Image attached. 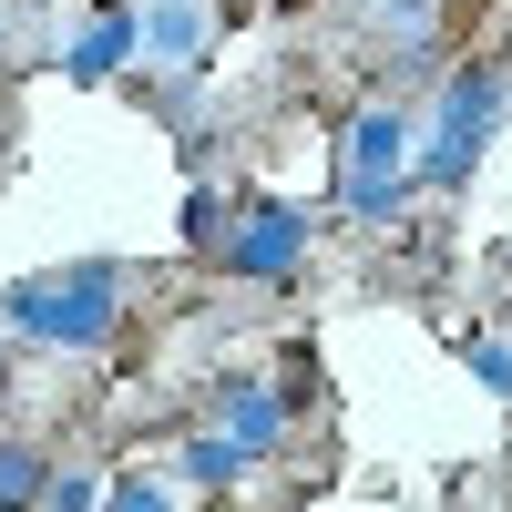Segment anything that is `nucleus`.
Segmentation results:
<instances>
[{
  "mask_svg": "<svg viewBox=\"0 0 512 512\" xmlns=\"http://www.w3.org/2000/svg\"><path fill=\"white\" fill-rule=\"evenodd\" d=\"M0 41H11V0H0Z\"/></svg>",
  "mask_w": 512,
  "mask_h": 512,
  "instance_id": "nucleus-15",
  "label": "nucleus"
},
{
  "mask_svg": "<svg viewBox=\"0 0 512 512\" xmlns=\"http://www.w3.org/2000/svg\"><path fill=\"white\" fill-rule=\"evenodd\" d=\"M379 11H400V21H410V31H420V11H431V0H379Z\"/></svg>",
  "mask_w": 512,
  "mask_h": 512,
  "instance_id": "nucleus-14",
  "label": "nucleus"
},
{
  "mask_svg": "<svg viewBox=\"0 0 512 512\" xmlns=\"http://www.w3.org/2000/svg\"><path fill=\"white\" fill-rule=\"evenodd\" d=\"M103 512H175V492H164L154 472H123V482L103 492Z\"/></svg>",
  "mask_w": 512,
  "mask_h": 512,
  "instance_id": "nucleus-13",
  "label": "nucleus"
},
{
  "mask_svg": "<svg viewBox=\"0 0 512 512\" xmlns=\"http://www.w3.org/2000/svg\"><path fill=\"white\" fill-rule=\"evenodd\" d=\"M144 62H164V72H195L205 62V41H216V11L205 0H144Z\"/></svg>",
  "mask_w": 512,
  "mask_h": 512,
  "instance_id": "nucleus-6",
  "label": "nucleus"
},
{
  "mask_svg": "<svg viewBox=\"0 0 512 512\" xmlns=\"http://www.w3.org/2000/svg\"><path fill=\"white\" fill-rule=\"evenodd\" d=\"M103 472H52V492H41V512H103Z\"/></svg>",
  "mask_w": 512,
  "mask_h": 512,
  "instance_id": "nucleus-12",
  "label": "nucleus"
},
{
  "mask_svg": "<svg viewBox=\"0 0 512 512\" xmlns=\"http://www.w3.org/2000/svg\"><path fill=\"white\" fill-rule=\"evenodd\" d=\"M123 318V267L113 256H82V267H52V277H21L0 297V328L31 338V349H103Z\"/></svg>",
  "mask_w": 512,
  "mask_h": 512,
  "instance_id": "nucleus-1",
  "label": "nucleus"
},
{
  "mask_svg": "<svg viewBox=\"0 0 512 512\" xmlns=\"http://www.w3.org/2000/svg\"><path fill=\"white\" fill-rule=\"evenodd\" d=\"M134 52H144V21H134V11H113V0H103V11H93V21L72 31L62 72H72V82H113V72L134 62Z\"/></svg>",
  "mask_w": 512,
  "mask_h": 512,
  "instance_id": "nucleus-7",
  "label": "nucleus"
},
{
  "mask_svg": "<svg viewBox=\"0 0 512 512\" xmlns=\"http://www.w3.org/2000/svg\"><path fill=\"white\" fill-rule=\"evenodd\" d=\"M492 134H502V62H461L431 103V134H420V185H441V195L472 185Z\"/></svg>",
  "mask_w": 512,
  "mask_h": 512,
  "instance_id": "nucleus-3",
  "label": "nucleus"
},
{
  "mask_svg": "<svg viewBox=\"0 0 512 512\" xmlns=\"http://www.w3.org/2000/svg\"><path fill=\"white\" fill-rule=\"evenodd\" d=\"M226 226H236V205H226L216 185H195V195H185V246L216 256V246H226Z\"/></svg>",
  "mask_w": 512,
  "mask_h": 512,
  "instance_id": "nucleus-10",
  "label": "nucleus"
},
{
  "mask_svg": "<svg viewBox=\"0 0 512 512\" xmlns=\"http://www.w3.org/2000/svg\"><path fill=\"white\" fill-rule=\"evenodd\" d=\"M246 441H226V431H195L185 441V482H205V492H226V482H246Z\"/></svg>",
  "mask_w": 512,
  "mask_h": 512,
  "instance_id": "nucleus-9",
  "label": "nucleus"
},
{
  "mask_svg": "<svg viewBox=\"0 0 512 512\" xmlns=\"http://www.w3.org/2000/svg\"><path fill=\"white\" fill-rule=\"evenodd\" d=\"M216 256H226V277H246V287H287L297 267H308V216L277 205V195H246Z\"/></svg>",
  "mask_w": 512,
  "mask_h": 512,
  "instance_id": "nucleus-4",
  "label": "nucleus"
},
{
  "mask_svg": "<svg viewBox=\"0 0 512 512\" xmlns=\"http://www.w3.org/2000/svg\"><path fill=\"white\" fill-rule=\"evenodd\" d=\"M287 420H297V400H287V390H267V379H246V369H226V379H216V431H226V441H246L256 461L287 441Z\"/></svg>",
  "mask_w": 512,
  "mask_h": 512,
  "instance_id": "nucleus-5",
  "label": "nucleus"
},
{
  "mask_svg": "<svg viewBox=\"0 0 512 512\" xmlns=\"http://www.w3.org/2000/svg\"><path fill=\"white\" fill-rule=\"evenodd\" d=\"M461 359H472V379H482L492 400H512V338H492V328H482V338H461Z\"/></svg>",
  "mask_w": 512,
  "mask_h": 512,
  "instance_id": "nucleus-11",
  "label": "nucleus"
},
{
  "mask_svg": "<svg viewBox=\"0 0 512 512\" xmlns=\"http://www.w3.org/2000/svg\"><path fill=\"white\" fill-rule=\"evenodd\" d=\"M52 492V451L41 441H0V512H41Z\"/></svg>",
  "mask_w": 512,
  "mask_h": 512,
  "instance_id": "nucleus-8",
  "label": "nucleus"
},
{
  "mask_svg": "<svg viewBox=\"0 0 512 512\" xmlns=\"http://www.w3.org/2000/svg\"><path fill=\"white\" fill-rule=\"evenodd\" d=\"M420 185V113L410 103H359L349 113V144H338V205H349L359 226H390Z\"/></svg>",
  "mask_w": 512,
  "mask_h": 512,
  "instance_id": "nucleus-2",
  "label": "nucleus"
}]
</instances>
